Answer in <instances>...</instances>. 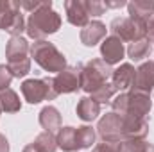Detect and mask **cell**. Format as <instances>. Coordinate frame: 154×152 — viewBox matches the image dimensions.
<instances>
[{
	"label": "cell",
	"instance_id": "cell-11",
	"mask_svg": "<svg viewBox=\"0 0 154 152\" xmlns=\"http://www.w3.org/2000/svg\"><path fill=\"white\" fill-rule=\"evenodd\" d=\"M65 13H66L68 23H72L75 27L84 29L90 23V14L86 11L84 0H66L65 2Z\"/></svg>",
	"mask_w": 154,
	"mask_h": 152
},
{
	"label": "cell",
	"instance_id": "cell-32",
	"mask_svg": "<svg viewBox=\"0 0 154 152\" xmlns=\"http://www.w3.org/2000/svg\"><path fill=\"white\" fill-rule=\"evenodd\" d=\"M0 152H9V141L4 134H0Z\"/></svg>",
	"mask_w": 154,
	"mask_h": 152
},
{
	"label": "cell",
	"instance_id": "cell-10",
	"mask_svg": "<svg viewBox=\"0 0 154 152\" xmlns=\"http://www.w3.org/2000/svg\"><path fill=\"white\" fill-rule=\"evenodd\" d=\"M124 54H125V48H124V43L115 36H108L104 38V41L100 43V56H102V61L108 63L109 66L116 65L124 59Z\"/></svg>",
	"mask_w": 154,
	"mask_h": 152
},
{
	"label": "cell",
	"instance_id": "cell-6",
	"mask_svg": "<svg viewBox=\"0 0 154 152\" xmlns=\"http://www.w3.org/2000/svg\"><path fill=\"white\" fill-rule=\"evenodd\" d=\"M22 95L29 104H39L43 100H54L57 97L54 77H43V79H27L22 82Z\"/></svg>",
	"mask_w": 154,
	"mask_h": 152
},
{
	"label": "cell",
	"instance_id": "cell-17",
	"mask_svg": "<svg viewBox=\"0 0 154 152\" xmlns=\"http://www.w3.org/2000/svg\"><path fill=\"white\" fill-rule=\"evenodd\" d=\"M127 13L129 18L143 22L147 25L149 18L154 14V0H133L127 4Z\"/></svg>",
	"mask_w": 154,
	"mask_h": 152
},
{
	"label": "cell",
	"instance_id": "cell-7",
	"mask_svg": "<svg viewBox=\"0 0 154 152\" xmlns=\"http://www.w3.org/2000/svg\"><path fill=\"white\" fill-rule=\"evenodd\" d=\"M109 31H111V36L118 38L122 43L124 41L134 43V41H140V39L147 38V25L143 22L133 20L129 16L115 18L109 23Z\"/></svg>",
	"mask_w": 154,
	"mask_h": 152
},
{
	"label": "cell",
	"instance_id": "cell-9",
	"mask_svg": "<svg viewBox=\"0 0 154 152\" xmlns=\"http://www.w3.org/2000/svg\"><path fill=\"white\" fill-rule=\"evenodd\" d=\"M81 70H82V65L79 63L75 66H66L54 77V86L57 95L75 93L77 90H81Z\"/></svg>",
	"mask_w": 154,
	"mask_h": 152
},
{
	"label": "cell",
	"instance_id": "cell-21",
	"mask_svg": "<svg viewBox=\"0 0 154 152\" xmlns=\"http://www.w3.org/2000/svg\"><path fill=\"white\" fill-rule=\"evenodd\" d=\"M75 113L82 122H93L100 114V104L97 100H93L91 97H82L77 102Z\"/></svg>",
	"mask_w": 154,
	"mask_h": 152
},
{
	"label": "cell",
	"instance_id": "cell-31",
	"mask_svg": "<svg viewBox=\"0 0 154 152\" xmlns=\"http://www.w3.org/2000/svg\"><path fill=\"white\" fill-rule=\"evenodd\" d=\"M104 5H106V9H120V7L127 5V2L125 0H106Z\"/></svg>",
	"mask_w": 154,
	"mask_h": 152
},
{
	"label": "cell",
	"instance_id": "cell-16",
	"mask_svg": "<svg viewBox=\"0 0 154 152\" xmlns=\"http://www.w3.org/2000/svg\"><path fill=\"white\" fill-rule=\"evenodd\" d=\"M106 38V25L99 20L90 22L82 31H81V43L84 47H95Z\"/></svg>",
	"mask_w": 154,
	"mask_h": 152
},
{
	"label": "cell",
	"instance_id": "cell-30",
	"mask_svg": "<svg viewBox=\"0 0 154 152\" xmlns=\"http://www.w3.org/2000/svg\"><path fill=\"white\" fill-rule=\"evenodd\" d=\"M20 4V9H25V11H29V13H34V11H38L39 7L43 5V0L41 2H29V0H23V2H18Z\"/></svg>",
	"mask_w": 154,
	"mask_h": 152
},
{
	"label": "cell",
	"instance_id": "cell-13",
	"mask_svg": "<svg viewBox=\"0 0 154 152\" xmlns=\"http://www.w3.org/2000/svg\"><path fill=\"white\" fill-rule=\"evenodd\" d=\"M134 77H136L134 66L131 63H122L118 68L113 70V74H111V84L116 88V91H124V90L133 88Z\"/></svg>",
	"mask_w": 154,
	"mask_h": 152
},
{
	"label": "cell",
	"instance_id": "cell-22",
	"mask_svg": "<svg viewBox=\"0 0 154 152\" xmlns=\"http://www.w3.org/2000/svg\"><path fill=\"white\" fill-rule=\"evenodd\" d=\"M151 52H152V43H151L149 38L134 41V43H131V45L127 47V56H129V59H133L134 63L143 61L145 57L151 56Z\"/></svg>",
	"mask_w": 154,
	"mask_h": 152
},
{
	"label": "cell",
	"instance_id": "cell-4",
	"mask_svg": "<svg viewBox=\"0 0 154 152\" xmlns=\"http://www.w3.org/2000/svg\"><path fill=\"white\" fill-rule=\"evenodd\" d=\"M111 66L108 63H104L102 59H91L86 65H82L81 70V90H84L86 93H95L100 86H104L108 82V79H111Z\"/></svg>",
	"mask_w": 154,
	"mask_h": 152
},
{
	"label": "cell",
	"instance_id": "cell-23",
	"mask_svg": "<svg viewBox=\"0 0 154 152\" xmlns=\"http://www.w3.org/2000/svg\"><path fill=\"white\" fill-rule=\"evenodd\" d=\"M0 109H2V113H18L22 109L20 97L14 90L7 88V90L0 91Z\"/></svg>",
	"mask_w": 154,
	"mask_h": 152
},
{
	"label": "cell",
	"instance_id": "cell-15",
	"mask_svg": "<svg viewBox=\"0 0 154 152\" xmlns=\"http://www.w3.org/2000/svg\"><path fill=\"white\" fill-rule=\"evenodd\" d=\"M133 90H140L145 93H151L154 90V61H147L136 68Z\"/></svg>",
	"mask_w": 154,
	"mask_h": 152
},
{
	"label": "cell",
	"instance_id": "cell-35",
	"mask_svg": "<svg viewBox=\"0 0 154 152\" xmlns=\"http://www.w3.org/2000/svg\"><path fill=\"white\" fill-rule=\"evenodd\" d=\"M0 113H2V109H0Z\"/></svg>",
	"mask_w": 154,
	"mask_h": 152
},
{
	"label": "cell",
	"instance_id": "cell-26",
	"mask_svg": "<svg viewBox=\"0 0 154 152\" xmlns=\"http://www.w3.org/2000/svg\"><path fill=\"white\" fill-rule=\"evenodd\" d=\"M115 93H116V88L111 82H106V84L100 86L95 93H91V99L97 100L99 104H102V102H109V100L115 97Z\"/></svg>",
	"mask_w": 154,
	"mask_h": 152
},
{
	"label": "cell",
	"instance_id": "cell-24",
	"mask_svg": "<svg viewBox=\"0 0 154 152\" xmlns=\"http://www.w3.org/2000/svg\"><path fill=\"white\" fill-rule=\"evenodd\" d=\"M95 138H97V132L91 125H81L77 127V143H79V150H84V149H90L93 143H95Z\"/></svg>",
	"mask_w": 154,
	"mask_h": 152
},
{
	"label": "cell",
	"instance_id": "cell-14",
	"mask_svg": "<svg viewBox=\"0 0 154 152\" xmlns=\"http://www.w3.org/2000/svg\"><path fill=\"white\" fill-rule=\"evenodd\" d=\"M29 52H31V45L29 41L22 36L11 38L5 45V57L7 63H16V61H23L29 59Z\"/></svg>",
	"mask_w": 154,
	"mask_h": 152
},
{
	"label": "cell",
	"instance_id": "cell-25",
	"mask_svg": "<svg viewBox=\"0 0 154 152\" xmlns=\"http://www.w3.org/2000/svg\"><path fill=\"white\" fill-rule=\"evenodd\" d=\"M122 152H154V145L145 140H127L122 141Z\"/></svg>",
	"mask_w": 154,
	"mask_h": 152
},
{
	"label": "cell",
	"instance_id": "cell-5",
	"mask_svg": "<svg viewBox=\"0 0 154 152\" xmlns=\"http://www.w3.org/2000/svg\"><path fill=\"white\" fill-rule=\"evenodd\" d=\"M27 22L22 14L20 4L14 0H0V29L11 34V38L22 36Z\"/></svg>",
	"mask_w": 154,
	"mask_h": 152
},
{
	"label": "cell",
	"instance_id": "cell-29",
	"mask_svg": "<svg viewBox=\"0 0 154 152\" xmlns=\"http://www.w3.org/2000/svg\"><path fill=\"white\" fill-rule=\"evenodd\" d=\"M11 81H13V75H11L9 68L5 65H0V91L7 90L9 84H11Z\"/></svg>",
	"mask_w": 154,
	"mask_h": 152
},
{
	"label": "cell",
	"instance_id": "cell-28",
	"mask_svg": "<svg viewBox=\"0 0 154 152\" xmlns=\"http://www.w3.org/2000/svg\"><path fill=\"white\" fill-rule=\"evenodd\" d=\"M91 152H122V141H100Z\"/></svg>",
	"mask_w": 154,
	"mask_h": 152
},
{
	"label": "cell",
	"instance_id": "cell-19",
	"mask_svg": "<svg viewBox=\"0 0 154 152\" xmlns=\"http://www.w3.org/2000/svg\"><path fill=\"white\" fill-rule=\"evenodd\" d=\"M57 147L65 152H77L79 143H77V127H61L56 136Z\"/></svg>",
	"mask_w": 154,
	"mask_h": 152
},
{
	"label": "cell",
	"instance_id": "cell-27",
	"mask_svg": "<svg viewBox=\"0 0 154 152\" xmlns=\"http://www.w3.org/2000/svg\"><path fill=\"white\" fill-rule=\"evenodd\" d=\"M84 5L90 16H102L106 13V5L100 0H84Z\"/></svg>",
	"mask_w": 154,
	"mask_h": 152
},
{
	"label": "cell",
	"instance_id": "cell-33",
	"mask_svg": "<svg viewBox=\"0 0 154 152\" xmlns=\"http://www.w3.org/2000/svg\"><path fill=\"white\" fill-rule=\"evenodd\" d=\"M151 32H154V14L149 18V22H147V36H149Z\"/></svg>",
	"mask_w": 154,
	"mask_h": 152
},
{
	"label": "cell",
	"instance_id": "cell-3",
	"mask_svg": "<svg viewBox=\"0 0 154 152\" xmlns=\"http://www.w3.org/2000/svg\"><path fill=\"white\" fill-rule=\"evenodd\" d=\"M31 57L34 59V63L41 66L45 72L48 74H59L61 70L66 68V57L63 52H59V48L50 43V41H34L31 45Z\"/></svg>",
	"mask_w": 154,
	"mask_h": 152
},
{
	"label": "cell",
	"instance_id": "cell-1",
	"mask_svg": "<svg viewBox=\"0 0 154 152\" xmlns=\"http://www.w3.org/2000/svg\"><path fill=\"white\" fill-rule=\"evenodd\" d=\"M59 29H61V14L52 9V0H43V5L38 11L31 13L25 32L29 38L41 41L48 34H56Z\"/></svg>",
	"mask_w": 154,
	"mask_h": 152
},
{
	"label": "cell",
	"instance_id": "cell-34",
	"mask_svg": "<svg viewBox=\"0 0 154 152\" xmlns=\"http://www.w3.org/2000/svg\"><path fill=\"white\" fill-rule=\"evenodd\" d=\"M147 38L151 39V43H152V45H154V32H151V34H149V36H147Z\"/></svg>",
	"mask_w": 154,
	"mask_h": 152
},
{
	"label": "cell",
	"instance_id": "cell-12",
	"mask_svg": "<svg viewBox=\"0 0 154 152\" xmlns=\"http://www.w3.org/2000/svg\"><path fill=\"white\" fill-rule=\"evenodd\" d=\"M122 118H124V141L145 140V136L149 134L147 118H133V116H122Z\"/></svg>",
	"mask_w": 154,
	"mask_h": 152
},
{
	"label": "cell",
	"instance_id": "cell-8",
	"mask_svg": "<svg viewBox=\"0 0 154 152\" xmlns=\"http://www.w3.org/2000/svg\"><path fill=\"white\" fill-rule=\"evenodd\" d=\"M97 134L102 141H124V118L116 113H106L97 123Z\"/></svg>",
	"mask_w": 154,
	"mask_h": 152
},
{
	"label": "cell",
	"instance_id": "cell-18",
	"mask_svg": "<svg viewBox=\"0 0 154 152\" xmlns=\"http://www.w3.org/2000/svg\"><path fill=\"white\" fill-rule=\"evenodd\" d=\"M39 125L45 129V132H56L61 129V114L59 111L54 108V106H45L41 111H39Z\"/></svg>",
	"mask_w": 154,
	"mask_h": 152
},
{
	"label": "cell",
	"instance_id": "cell-2",
	"mask_svg": "<svg viewBox=\"0 0 154 152\" xmlns=\"http://www.w3.org/2000/svg\"><path fill=\"white\" fill-rule=\"evenodd\" d=\"M113 113L120 116H133V118H145L151 113L152 100L151 95L140 90H129L124 93H118L115 99L111 100Z\"/></svg>",
	"mask_w": 154,
	"mask_h": 152
},
{
	"label": "cell",
	"instance_id": "cell-20",
	"mask_svg": "<svg viewBox=\"0 0 154 152\" xmlns=\"http://www.w3.org/2000/svg\"><path fill=\"white\" fill-rule=\"evenodd\" d=\"M57 150V141L50 132H41L31 141L29 145L23 147V152H56Z\"/></svg>",
	"mask_w": 154,
	"mask_h": 152
}]
</instances>
